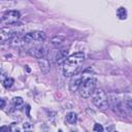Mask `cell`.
<instances>
[{"label": "cell", "mask_w": 132, "mask_h": 132, "mask_svg": "<svg viewBox=\"0 0 132 132\" xmlns=\"http://www.w3.org/2000/svg\"><path fill=\"white\" fill-rule=\"evenodd\" d=\"M96 81H97V79L95 78L92 70L91 69L85 70L80 74V84L77 89L79 92V95L82 98L91 97L96 89Z\"/></svg>", "instance_id": "6da1fadb"}, {"label": "cell", "mask_w": 132, "mask_h": 132, "mask_svg": "<svg viewBox=\"0 0 132 132\" xmlns=\"http://www.w3.org/2000/svg\"><path fill=\"white\" fill-rule=\"evenodd\" d=\"M85 61V54L81 52L74 53L66 58L63 63V74L65 76H73L77 74Z\"/></svg>", "instance_id": "7a4b0ae2"}, {"label": "cell", "mask_w": 132, "mask_h": 132, "mask_svg": "<svg viewBox=\"0 0 132 132\" xmlns=\"http://www.w3.org/2000/svg\"><path fill=\"white\" fill-rule=\"evenodd\" d=\"M93 103L101 108L104 109L108 106V98H107V94L105 93V91H103L102 89H95L94 93H93Z\"/></svg>", "instance_id": "3957f363"}, {"label": "cell", "mask_w": 132, "mask_h": 132, "mask_svg": "<svg viewBox=\"0 0 132 132\" xmlns=\"http://www.w3.org/2000/svg\"><path fill=\"white\" fill-rule=\"evenodd\" d=\"M45 40V34L42 31H32L27 34H25L22 38L23 43H40Z\"/></svg>", "instance_id": "277c9868"}, {"label": "cell", "mask_w": 132, "mask_h": 132, "mask_svg": "<svg viewBox=\"0 0 132 132\" xmlns=\"http://www.w3.org/2000/svg\"><path fill=\"white\" fill-rule=\"evenodd\" d=\"M20 18L21 13L18 10H6L2 15V20L7 24H14L20 20Z\"/></svg>", "instance_id": "5b68a950"}, {"label": "cell", "mask_w": 132, "mask_h": 132, "mask_svg": "<svg viewBox=\"0 0 132 132\" xmlns=\"http://www.w3.org/2000/svg\"><path fill=\"white\" fill-rule=\"evenodd\" d=\"M29 54L32 57L39 60V59H42L45 57V48L40 46V45H35L29 50Z\"/></svg>", "instance_id": "8992f818"}, {"label": "cell", "mask_w": 132, "mask_h": 132, "mask_svg": "<svg viewBox=\"0 0 132 132\" xmlns=\"http://www.w3.org/2000/svg\"><path fill=\"white\" fill-rule=\"evenodd\" d=\"M12 37V31L9 28H1L0 29V43H5Z\"/></svg>", "instance_id": "52a82bcc"}, {"label": "cell", "mask_w": 132, "mask_h": 132, "mask_svg": "<svg viewBox=\"0 0 132 132\" xmlns=\"http://www.w3.org/2000/svg\"><path fill=\"white\" fill-rule=\"evenodd\" d=\"M67 55H68V48L59 50V51L57 52V54L55 55V57H54L55 63H57V64L64 63V61H65L66 58H67Z\"/></svg>", "instance_id": "ba28073f"}, {"label": "cell", "mask_w": 132, "mask_h": 132, "mask_svg": "<svg viewBox=\"0 0 132 132\" xmlns=\"http://www.w3.org/2000/svg\"><path fill=\"white\" fill-rule=\"evenodd\" d=\"M38 65H39V68L40 70L43 72V73H47L50 72L51 70V62L47 58H42V59H39L38 60Z\"/></svg>", "instance_id": "9c48e42d"}, {"label": "cell", "mask_w": 132, "mask_h": 132, "mask_svg": "<svg viewBox=\"0 0 132 132\" xmlns=\"http://www.w3.org/2000/svg\"><path fill=\"white\" fill-rule=\"evenodd\" d=\"M79 84H80V74H75L74 77L71 79L70 84H69V88L72 92L76 91L79 87Z\"/></svg>", "instance_id": "30bf717a"}, {"label": "cell", "mask_w": 132, "mask_h": 132, "mask_svg": "<svg viewBox=\"0 0 132 132\" xmlns=\"http://www.w3.org/2000/svg\"><path fill=\"white\" fill-rule=\"evenodd\" d=\"M123 107H124V109H125L127 116H131V113H132V102H131L130 97H128L127 99L124 100V102H123Z\"/></svg>", "instance_id": "8fae6325"}, {"label": "cell", "mask_w": 132, "mask_h": 132, "mask_svg": "<svg viewBox=\"0 0 132 132\" xmlns=\"http://www.w3.org/2000/svg\"><path fill=\"white\" fill-rule=\"evenodd\" d=\"M64 40H65L64 36H62V35H55V36H53L51 38V43L54 46H59V45H61L64 42Z\"/></svg>", "instance_id": "7c38bea8"}, {"label": "cell", "mask_w": 132, "mask_h": 132, "mask_svg": "<svg viewBox=\"0 0 132 132\" xmlns=\"http://www.w3.org/2000/svg\"><path fill=\"white\" fill-rule=\"evenodd\" d=\"M76 121H77V114H76L75 112L71 111V112H69V113L66 116V122H67L68 124L73 125V124L76 123Z\"/></svg>", "instance_id": "4fadbf2b"}, {"label": "cell", "mask_w": 132, "mask_h": 132, "mask_svg": "<svg viewBox=\"0 0 132 132\" xmlns=\"http://www.w3.org/2000/svg\"><path fill=\"white\" fill-rule=\"evenodd\" d=\"M117 15L120 20H126L127 19V10L124 7H119L117 10Z\"/></svg>", "instance_id": "5bb4252c"}, {"label": "cell", "mask_w": 132, "mask_h": 132, "mask_svg": "<svg viewBox=\"0 0 132 132\" xmlns=\"http://www.w3.org/2000/svg\"><path fill=\"white\" fill-rule=\"evenodd\" d=\"M13 78L12 77H9V76H6L5 77V79L2 81V85H3V87L5 88V89H9L12 85H13Z\"/></svg>", "instance_id": "9a60e30c"}, {"label": "cell", "mask_w": 132, "mask_h": 132, "mask_svg": "<svg viewBox=\"0 0 132 132\" xmlns=\"http://www.w3.org/2000/svg\"><path fill=\"white\" fill-rule=\"evenodd\" d=\"M12 104L14 105V107L20 108L24 104V100L22 97H13L12 98Z\"/></svg>", "instance_id": "2e32d148"}, {"label": "cell", "mask_w": 132, "mask_h": 132, "mask_svg": "<svg viewBox=\"0 0 132 132\" xmlns=\"http://www.w3.org/2000/svg\"><path fill=\"white\" fill-rule=\"evenodd\" d=\"M21 43H23V42H22V39L20 37H16L15 36L11 40V45L12 46H19V45H21Z\"/></svg>", "instance_id": "e0dca14e"}, {"label": "cell", "mask_w": 132, "mask_h": 132, "mask_svg": "<svg viewBox=\"0 0 132 132\" xmlns=\"http://www.w3.org/2000/svg\"><path fill=\"white\" fill-rule=\"evenodd\" d=\"M8 128H9V132H20V128L16 123H11Z\"/></svg>", "instance_id": "ac0fdd59"}, {"label": "cell", "mask_w": 132, "mask_h": 132, "mask_svg": "<svg viewBox=\"0 0 132 132\" xmlns=\"http://www.w3.org/2000/svg\"><path fill=\"white\" fill-rule=\"evenodd\" d=\"M23 127H24V129H25L26 131H31V130H33V126H32V124H30V123H28V122L24 123Z\"/></svg>", "instance_id": "d6986e66"}, {"label": "cell", "mask_w": 132, "mask_h": 132, "mask_svg": "<svg viewBox=\"0 0 132 132\" xmlns=\"http://www.w3.org/2000/svg\"><path fill=\"white\" fill-rule=\"evenodd\" d=\"M94 131L95 132H102L103 131V126L101 124H95L94 125Z\"/></svg>", "instance_id": "ffe728a7"}, {"label": "cell", "mask_w": 132, "mask_h": 132, "mask_svg": "<svg viewBox=\"0 0 132 132\" xmlns=\"http://www.w3.org/2000/svg\"><path fill=\"white\" fill-rule=\"evenodd\" d=\"M5 104H6L5 100H4L3 98H0V109L4 108V107H5Z\"/></svg>", "instance_id": "44dd1931"}, {"label": "cell", "mask_w": 132, "mask_h": 132, "mask_svg": "<svg viewBox=\"0 0 132 132\" xmlns=\"http://www.w3.org/2000/svg\"><path fill=\"white\" fill-rule=\"evenodd\" d=\"M9 131V128L7 126H1L0 127V132H8Z\"/></svg>", "instance_id": "7402d4cb"}, {"label": "cell", "mask_w": 132, "mask_h": 132, "mask_svg": "<svg viewBox=\"0 0 132 132\" xmlns=\"http://www.w3.org/2000/svg\"><path fill=\"white\" fill-rule=\"evenodd\" d=\"M5 77H6L5 73H4L3 71H0V80H1V81H3V80L5 79Z\"/></svg>", "instance_id": "603a6c76"}, {"label": "cell", "mask_w": 132, "mask_h": 132, "mask_svg": "<svg viewBox=\"0 0 132 132\" xmlns=\"http://www.w3.org/2000/svg\"><path fill=\"white\" fill-rule=\"evenodd\" d=\"M26 108H27V116L30 117V112H29V111H30V105H27Z\"/></svg>", "instance_id": "cb8c5ba5"}, {"label": "cell", "mask_w": 132, "mask_h": 132, "mask_svg": "<svg viewBox=\"0 0 132 132\" xmlns=\"http://www.w3.org/2000/svg\"><path fill=\"white\" fill-rule=\"evenodd\" d=\"M58 132H63V131H62V130H59V131H58Z\"/></svg>", "instance_id": "d4e9b609"}, {"label": "cell", "mask_w": 132, "mask_h": 132, "mask_svg": "<svg viewBox=\"0 0 132 132\" xmlns=\"http://www.w3.org/2000/svg\"><path fill=\"white\" fill-rule=\"evenodd\" d=\"M114 132H117V131H114Z\"/></svg>", "instance_id": "484cf974"}, {"label": "cell", "mask_w": 132, "mask_h": 132, "mask_svg": "<svg viewBox=\"0 0 132 132\" xmlns=\"http://www.w3.org/2000/svg\"><path fill=\"white\" fill-rule=\"evenodd\" d=\"M102 132H103V131H102Z\"/></svg>", "instance_id": "4316f807"}]
</instances>
